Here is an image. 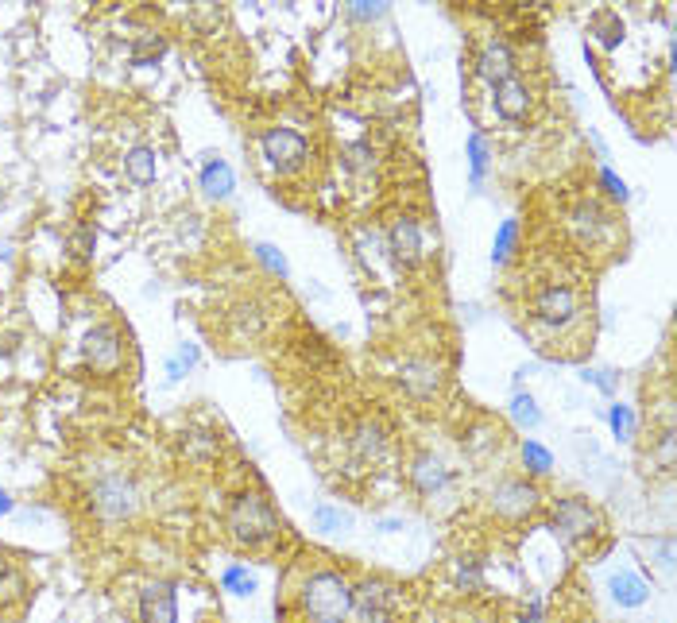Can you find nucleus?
Here are the masks:
<instances>
[{
    "mask_svg": "<svg viewBox=\"0 0 677 623\" xmlns=\"http://www.w3.org/2000/svg\"><path fill=\"white\" fill-rule=\"evenodd\" d=\"M221 581H225V589H229V593H236V596H252V593H256V577H252L244 565H229Z\"/></svg>",
    "mask_w": 677,
    "mask_h": 623,
    "instance_id": "nucleus-30",
    "label": "nucleus"
},
{
    "mask_svg": "<svg viewBox=\"0 0 677 623\" xmlns=\"http://www.w3.org/2000/svg\"><path fill=\"white\" fill-rule=\"evenodd\" d=\"M592 31H600V43H604V47H616L619 39H623V24H619L616 12H600V16H592Z\"/></svg>",
    "mask_w": 677,
    "mask_h": 623,
    "instance_id": "nucleus-29",
    "label": "nucleus"
},
{
    "mask_svg": "<svg viewBox=\"0 0 677 623\" xmlns=\"http://www.w3.org/2000/svg\"><path fill=\"white\" fill-rule=\"evenodd\" d=\"M399 384L411 399H434L442 391V364L430 356H411L399 368Z\"/></svg>",
    "mask_w": 677,
    "mask_h": 623,
    "instance_id": "nucleus-11",
    "label": "nucleus"
},
{
    "mask_svg": "<svg viewBox=\"0 0 677 623\" xmlns=\"http://www.w3.org/2000/svg\"><path fill=\"white\" fill-rule=\"evenodd\" d=\"M86 360L97 372H117L120 364V333L117 326H93L86 333Z\"/></svg>",
    "mask_w": 677,
    "mask_h": 623,
    "instance_id": "nucleus-14",
    "label": "nucleus"
},
{
    "mask_svg": "<svg viewBox=\"0 0 677 623\" xmlns=\"http://www.w3.org/2000/svg\"><path fill=\"white\" fill-rule=\"evenodd\" d=\"M476 74H480L488 86H500L507 78H515V51H511V43L488 39V43L480 47V55H476Z\"/></svg>",
    "mask_w": 677,
    "mask_h": 623,
    "instance_id": "nucleus-12",
    "label": "nucleus"
},
{
    "mask_svg": "<svg viewBox=\"0 0 677 623\" xmlns=\"http://www.w3.org/2000/svg\"><path fill=\"white\" fill-rule=\"evenodd\" d=\"M488 159H492V151H488V140H484V132H472V136H469L472 186H480V182H484V175H488Z\"/></svg>",
    "mask_w": 677,
    "mask_h": 623,
    "instance_id": "nucleus-24",
    "label": "nucleus"
},
{
    "mask_svg": "<svg viewBox=\"0 0 677 623\" xmlns=\"http://www.w3.org/2000/svg\"><path fill=\"white\" fill-rule=\"evenodd\" d=\"M530 310H534V322L546 329H565L577 322V310H581V302H577V291L573 287H565V283H550V287H542L534 302H530Z\"/></svg>",
    "mask_w": 677,
    "mask_h": 623,
    "instance_id": "nucleus-6",
    "label": "nucleus"
},
{
    "mask_svg": "<svg viewBox=\"0 0 677 623\" xmlns=\"http://www.w3.org/2000/svg\"><path fill=\"white\" fill-rule=\"evenodd\" d=\"M573 229H577V237L585 240V244H596L604 233H612V217L596 206V202L585 198V202L573 206Z\"/></svg>",
    "mask_w": 677,
    "mask_h": 623,
    "instance_id": "nucleus-17",
    "label": "nucleus"
},
{
    "mask_svg": "<svg viewBox=\"0 0 677 623\" xmlns=\"http://www.w3.org/2000/svg\"><path fill=\"white\" fill-rule=\"evenodd\" d=\"M600 182H604V190H608L612 202H627V182H623L612 167H600Z\"/></svg>",
    "mask_w": 677,
    "mask_h": 623,
    "instance_id": "nucleus-37",
    "label": "nucleus"
},
{
    "mask_svg": "<svg viewBox=\"0 0 677 623\" xmlns=\"http://www.w3.org/2000/svg\"><path fill=\"white\" fill-rule=\"evenodd\" d=\"M194 364H198V349H194V345H182V349L171 356V364H167V376L178 380V376H182V372H190Z\"/></svg>",
    "mask_w": 677,
    "mask_h": 623,
    "instance_id": "nucleus-36",
    "label": "nucleus"
},
{
    "mask_svg": "<svg viewBox=\"0 0 677 623\" xmlns=\"http://www.w3.org/2000/svg\"><path fill=\"white\" fill-rule=\"evenodd\" d=\"M457 585H461L465 593H476V589H480V562L457 558Z\"/></svg>",
    "mask_w": 677,
    "mask_h": 623,
    "instance_id": "nucleus-34",
    "label": "nucleus"
},
{
    "mask_svg": "<svg viewBox=\"0 0 677 623\" xmlns=\"http://www.w3.org/2000/svg\"><path fill=\"white\" fill-rule=\"evenodd\" d=\"M674 445H677L674 426H666L662 438H658V461H662V469H674Z\"/></svg>",
    "mask_w": 677,
    "mask_h": 623,
    "instance_id": "nucleus-38",
    "label": "nucleus"
},
{
    "mask_svg": "<svg viewBox=\"0 0 677 623\" xmlns=\"http://www.w3.org/2000/svg\"><path fill=\"white\" fill-rule=\"evenodd\" d=\"M383 244H387V256L399 267L418 264V260H422V248H426L418 217H395L391 229H387V237H383Z\"/></svg>",
    "mask_w": 677,
    "mask_h": 623,
    "instance_id": "nucleus-10",
    "label": "nucleus"
},
{
    "mask_svg": "<svg viewBox=\"0 0 677 623\" xmlns=\"http://www.w3.org/2000/svg\"><path fill=\"white\" fill-rule=\"evenodd\" d=\"M376 527H380L383 534H395V531H403V519H380Z\"/></svg>",
    "mask_w": 677,
    "mask_h": 623,
    "instance_id": "nucleus-42",
    "label": "nucleus"
},
{
    "mask_svg": "<svg viewBox=\"0 0 677 623\" xmlns=\"http://www.w3.org/2000/svg\"><path fill=\"white\" fill-rule=\"evenodd\" d=\"M93 229H78V233H74V237H70V252H74V256H78V260H86L89 252H93Z\"/></svg>",
    "mask_w": 677,
    "mask_h": 623,
    "instance_id": "nucleus-40",
    "label": "nucleus"
},
{
    "mask_svg": "<svg viewBox=\"0 0 677 623\" xmlns=\"http://www.w3.org/2000/svg\"><path fill=\"white\" fill-rule=\"evenodd\" d=\"M279 531H283L279 511L271 507L267 496H260V492H244V496H236L233 500V507H229V534H233L236 546L256 550V546H267L271 538H279Z\"/></svg>",
    "mask_w": 677,
    "mask_h": 623,
    "instance_id": "nucleus-2",
    "label": "nucleus"
},
{
    "mask_svg": "<svg viewBox=\"0 0 677 623\" xmlns=\"http://www.w3.org/2000/svg\"><path fill=\"white\" fill-rule=\"evenodd\" d=\"M488 504H492V511H496L500 519H527V515H534L538 504H542V492H538L530 480H500V484L492 488Z\"/></svg>",
    "mask_w": 677,
    "mask_h": 623,
    "instance_id": "nucleus-8",
    "label": "nucleus"
},
{
    "mask_svg": "<svg viewBox=\"0 0 677 623\" xmlns=\"http://www.w3.org/2000/svg\"><path fill=\"white\" fill-rule=\"evenodd\" d=\"M581 380H585V384H596L604 395H616V387H619L612 368H585V372H581Z\"/></svg>",
    "mask_w": 677,
    "mask_h": 623,
    "instance_id": "nucleus-35",
    "label": "nucleus"
},
{
    "mask_svg": "<svg viewBox=\"0 0 677 623\" xmlns=\"http://www.w3.org/2000/svg\"><path fill=\"white\" fill-rule=\"evenodd\" d=\"M608 593H612L619 608H643L650 600V585L635 569H619V573L608 577Z\"/></svg>",
    "mask_w": 677,
    "mask_h": 623,
    "instance_id": "nucleus-16",
    "label": "nucleus"
},
{
    "mask_svg": "<svg viewBox=\"0 0 677 623\" xmlns=\"http://www.w3.org/2000/svg\"><path fill=\"white\" fill-rule=\"evenodd\" d=\"M515 240H519V221H515V217H507V221L500 225V233H496V240H492V264H507V256H511Z\"/></svg>",
    "mask_w": 677,
    "mask_h": 623,
    "instance_id": "nucleus-26",
    "label": "nucleus"
},
{
    "mask_svg": "<svg viewBox=\"0 0 677 623\" xmlns=\"http://www.w3.org/2000/svg\"><path fill=\"white\" fill-rule=\"evenodd\" d=\"M310 523L325 534H345L349 527H353V515H349L345 507L329 504V500H318L314 511H310Z\"/></svg>",
    "mask_w": 677,
    "mask_h": 623,
    "instance_id": "nucleus-19",
    "label": "nucleus"
},
{
    "mask_svg": "<svg viewBox=\"0 0 677 623\" xmlns=\"http://www.w3.org/2000/svg\"><path fill=\"white\" fill-rule=\"evenodd\" d=\"M523 465H527L530 476H546L554 469V453H550L546 445H538L527 438V442H523Z\"/></svg>",
    "mask_w": 677,
    "mask_h": 623,
    "instance_id": "nucleus-25",
    "label": "nucleus"
},
{
    "mask_svg": "<svg viewBox=\"0 0 677 623\" xmlns=\"http://www.w3.org/2000/svg\"><path fill=\"white\" fill-rule=\"evenodd\" d=\"M511 418L519 430H538L542 426V411H538V399L530 391H515L511 395Z\"/></svg>",
    "mask_w": 677,
    "mask_h": 623,
    "instance_id": "nucleus-22",
    "label": "nucleus"
},
{
    "mask_svg": "<svg viewBox=\"0 0 677 623\" xmlns=\"http://www.w3.org/2000/svg\"><path fill=\"white\" fill-rule=\"evenodd\" d=\"M4 511H12V500H8V492L0 488V515H4Z\"/></svg>",
    "mask_w": 677,
    "mask_h": 623,
    "instance_id": "nucleus-43",
    "label": "nucleus"
},
{
    "mask_svg": "<svg viewBox=\"0 0 677 623\" xmlns=\"http://www.w3.org/2000/svg\"><path fill=\"white\" fill-rule=\"evenodd\" d=\"M8 252H12V244H8V240H0V260H8Z\"/></svg>",
    "mask_w": 677,
    "mask_h": 623,
    "instance_id": "nucleus-44",
    "label": "nucleus"
},
{
    "mask_svg": "<svg viewBox=\"0 0 677 623\" xmlns=\"http://www.w3.org/2000/svg\"><path fill=\"white\" fill-rule=\"evenodd\" d=\"M492 101H496V113H500L503 120L519 124V120H527L530 113V86L519 82V78H507L500 86H492Z\"/></svg>",
    "mask_w": 677,
    "mask_h": 623,
    "instance_id": "nucleus-15",
    "label": "nucleus"
},
{
    "mask_svg": "<svg viewBox=\"0 0 677 623\" xmlns=\"http://www.w3.org/2000/svg\"><path fill=\"white\" fill-rule=\"evenodd\" d=\"M260 148H264V159L279 171V175L298 171V167L306 163V155H310L306 136L295 132V128H267L264 136H260Z\"/></svg>",
    "mask_w": 677,
    "mask_h": 623,
    "instance_id": "nucleus-7",
    "label": "nucleus"
},
{
    "mask_svg": "<svg viewBox=\"0 0 677 623\" xmlns=\"http://www.w3.org/2000/svg\"><path fill=\"white\" fill-rule=\"evenodd\" d=\"M256 260L271 271V275H279V279H287L291 275V267H287V256L279 252V248H271V244H256Z\"/></svg>",
    "mask_w": 677,
    "mask_h": 623,
    "instance_id": "nucleus-33",
    "label": "nucleus"
},
{
    "mask_svg": "<svg viewBox=\"0 0 677 623\" xmlns=\"http://www.w3.org/2000/svg\"><path fill=\"white\" fill-rule=\"evenodd\" d=\"M383 12H387L383 4H368V0H353V4H349V16H353V20H380Z\"/></svg>",
    "mask_w": 677,
    "mask_h": 623,
    "instance_id": "nucleus-39",
    "label": "nucleus"
},
{
    "mask_svg": "<svg viewBox=\"0 0 677 623\" xmlns=\"http://www.w3.org/2000/svg\"><path fill=\"white\" fill-rule=\"evenodd\" d=\"M353 449H356V457H360V461H376L383 449H387V434H383L380 422H364V426L356 430Z\"/></svg>",
    "mask_w": 677,
    "mask_h": 623,
    "instance_id": "nucleus-21",
    "label": "nucleus"
},
{
    "mask_svg": "<svg viewBox=\"0 0 677 623\" xmlns=\"http://www.w3.org/2000/svg\"><path fill=\"white\" fill-rule=\"evenodd\" d=\"M167 51V39L163 35H151V31H144L140 39H136V47H132V62L136 66H148V62H155L159 55Z\"/></svg>",
    "mask_w": 677,
    "mask_h": 623,
    "instance_id": "nucleus-27",
    "label": "nucleus"
},
{
    "mask_svg": "<svg viewBox=\"0 0 677 623\" xmlns=\"http://www.w3.org/2000/svg\"><path fill=\"white\" fill-rule=\"evenodd\" d=\"M356 252H360V260L368 267H380L387 244H383V237L376 229H356Z\"/></svg>",
    "mask_w": 677,
    "mask_h": 623,
    "instance_id": "nucleus-23",
    "label": "nucleus"
},
{
    "mask_svg": "<svg viewBox=\"0 0 677 623\" xmlns=\"http://www.w3.org/2000/svg\"><path fill=\"white\" fill-rule=\"evenodd\" d=\"M298 608L310 623H349V616H353V585L333 569H318V573H310L302 581Z\"/></svg>",
    "mask_w": 677,
    "mask_h": 623,
    "instance_id": "nucleus-1",
    "label": "nucleus"
},
{
    "mask_svg": "<svg viewBox=\"0 0 677 623\" xmlns=\"http://www.w3.org/2000/svg\"><path fill=\"white\" fill-rule=\"evenodd\" d=\"M124 171H128V178L132 182H140V186H148V182H155V175H159V163H155V151L151 148H132L128 155H124Z\"/></svg>",
    "mask_w": 677,
    "mask_h": 623,
    "instance_id": "nucleus-20",
    "label": "nucleus"
},
{
    "mask_svg": "<svg viewBox=\"0 0 677 623\" xmlns=\"http://www.w3.org/2000/svg\"><path fill=\"white\" fill-rule=\"evenodd\" d=\"M140 623H178V593L171 581H151L140 593Z\"/></svg>",
    "mask_w": 677,
    "mask_h": 623,
    "instance_id": "nucleus-13",
    "label": "nucleus"
},
{
    "mask_svg": "<svg viewBox=\"0 0 677 623\" xmlns=\"http://www.w3.org/2000/svg\"><path fill=\"white\" fill-rule=\"evenodd\" d=\"M523 623H542V596H530V608L527 616H523Z\"/></svg>",
    "mask_w": 677,
    "mask_h": 623,
    "instance_id": "nucleus-41",
    "label": "nucleus"
},
{
    "mask_svg": "<svg viewBox=\"0 0 677 623\" xmlns=\"http://www.w3.org/2000/svg\"><path fill=\"white\" fill-rule=\"evenodd\" d=\"M403 616V593L380 577H368L353 589V616L356 623H399Z\"/></svg>",
    "mask_w": 677,
    "mask_h": 623,
    "instance_id": "nucleus-4",
    "label": "nucleus"
},
{
    "mask_svg": "<svg viewBox=\"0 0 677 623\" xmlns=\"http://www.w3.org/2000/svg\"><path fill=\"white\" fill-rule=\"evenodd\" d=\"M236 326H240V333H260V329H264L260 302H240V306H236Z\"/></svg>",
    "mask_w": 677,
    "mask_h": 623,
    "instance_id": "nucleus-32",
    "label": "nucleus"
},
{
    "mask_svg": "<svg viewBox=\"0 0 677 623\" xmlns=\"http://www.w3.org/2000/svg\"><path fill=\"white\" fill-rule=\"evenodd\" d=\"M411 484L422 500H438V496L449 492V484H453V469L445 465V457L422 449L411 461Z\"/></svg>",
    "mask_w": 677,
    "mask_h": 623,
    "instance_id": "nucleus-9",
    "label": "nucleus"
},
{
    "mask_svg": "<svg viewBox=\"0 0 677 623\" xmlns=\"http://www.w3.org/2000/svg\"><path fill=\"white\" fill-rule=\"evenodd\" d=\"M202 190H206L213 202L229 198V194H233V167H229L225 159H209L206 167H202Z\"/></svg>",
    "mask_w": 677,
    "mask_h": 623,
    "instance_id": "nucleus-18",
    "label": "nucleus"
},
{
    "mask_svg": "<svg viewBox=\"0 0 677 623\" xmlns=\"http://www.w3.org/2000/svg\"><path fill=\"white\" fill-rule=\"evenodd\" d=\"M89 504H93L101 523H124V519H132L136 507H140V488H136V480L128 473L109 469V473H101L93 480Z\"/></svg>",
    "mask_w": 677,
    "mask_h": 623,
    "instance_id": "nucleus-3",
    "label": "nucleus"
},
{
    "mask_svg": "<svg viewBox=\"0 0 677 623\" xmlns=\"http://www.w3.org/2000/svg\"><path fill=\"white\" fill-rule=\"evenodd\" d=\"M608 422H612V434H616L619 442H631V438H635V415H631V407L616 403V407L608 411Z\"/></svg>",
    "mask_w": 677,
    "mask_h": 623,
    "instance_id": "nucleus-31",
    "label": "nucleus"
},
{
    "mask_svg": "<svg viewBox=\"0 0 677 623\" xmlns=\"http://www.w3.org/2000/svg\"><path fill=\"white\" fill-rule=\"evenodd\" d=\"M550 527H554L569 546H581V542H589V538L600 534L604 519H600V511H596L585 496H565V500H558L554 511H550Z\"/></svg>",
    "mask_w": 677,
    "mask_h": 623,
    "instance_id": "nucleus-5",
    "label": "nucleus"
},
{
    "mask_svg": "<svg viewBox=\"0 0 677 623\" xmlns=\"http://www.w3.org/2000/svg\"><path fill=\"white\" fill-rule=\"evenodd\" d=\"M345 167L356 171V175H364V171H372L376 167V148L368 144V140H356L345 148Z\"/></svg>",
    "mask_w": 677,
    "mask_h": 623,
    "instance_id": "nucleus-28",
    "label": "nucleus"
}]
</instances>
